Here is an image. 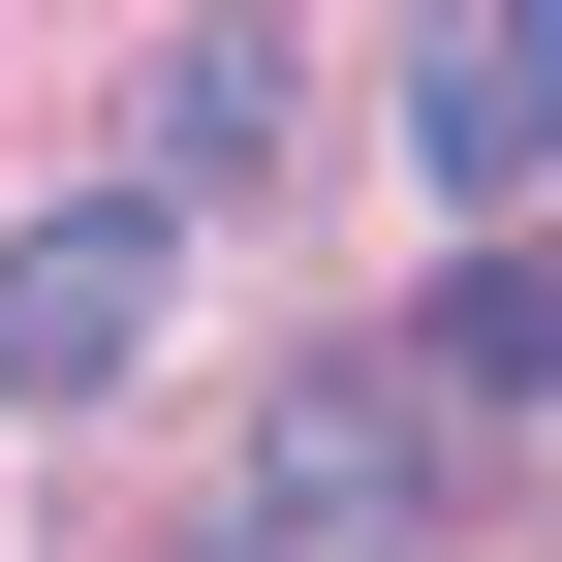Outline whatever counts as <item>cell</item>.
<instances>
[{
	"mask_svg": "<svg viewBox=\"0 0 562 562\" xmlns=\"http://www.w3.org/2000/svg\"><path fill=\"white\" fill-rule=\"evenodd\" d=\"M406 157H438V220H501V188L562 157V32H531V0H469V32H406Z\"/></svg>",
	"mask_w": 562,
	"mask_h": 562,
	"instance_id": "cell-3",
	"label": "cell"
},
{
	"mask_svg": "<svg viewBox=\"0 0 562 562\" xmlns=\"http://www.w3.org/2000/svg\"><path fill=\"white\" fill-rule=\"evenodd\" d=\"M188 562H220V531H188Z\"/></svg>",
	"mask_w": 562,
	"mask_h": 562,
	"instance_id": "cell-6",
	"label": "cell"
},
{
	"mask_svg": "<svg viewBox=\"0 0 562 562\" xmlns=\"http://www.w3.org/2000/svg\"><path fill=\"white\" fill-rule=\"evenodd\" d=\"M406 406H438V438H531L562 406V250H469L438 313H406Z\"/></svg>",
	"mask_w": 562,
	"mask_h": 562,
	"instance_id": "cell-4",
	"label": "cell"
},
{
	"mask_svg": "<svg viewBox=\"0 0 562 562\" xmlns=\"http://www.w3.org/2000/svg\"><path fill=\"white\" fill-rule=\"evenodd\" d=\"M406 531H438V406H406V344L281 375V406H250V501H220V562H406Z\"/></svg>",
	"mask_w": 562,
	"mask_h": 562,
	"instance_id": "cell-1",
	"label": "cell"
},
{
	"mask_svg": "<svg viewBox=\"0 0 562 562\" xmlns=\"http://www.w3.org/2000/svg\"><path fill=\"white\" fill-rule=\"evenodd\" d=\"M250 157H281V32H188V63H157V220L250 188Z\"/></svg>",
	"mask_w": 562,
	"mask_h": 562,
	"instance_id": "cell-5",
	"label": "cell"
},
{
	"mask_svg": "<svg viewBox=\"0 0 562 562\" xmlns=\"http://www.w3.org/2000/svg\"><path fill=\"white\" fill-rule=\"evenodd\" d=\"M157 281H188V220H157V188L0 220V406H125V375H157Z\"/></svg>",
	"mask_w": 562,
	"mask_h": 562,
	"instance_id": "cell-2",
	"label": "cell"
}]
</instances>
